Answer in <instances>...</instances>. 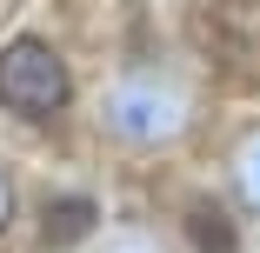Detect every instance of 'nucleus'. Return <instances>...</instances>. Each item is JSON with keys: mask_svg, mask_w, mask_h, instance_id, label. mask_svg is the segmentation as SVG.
I'll use <instances>...</instances> for the list:
<instances>
[{"mask_svg": "<svg viewBox=\"0 0 260 253\" xmlns=\"http://www.w3.org/2000/svg\"><path fill=\"white\" fill-rule=\"evenodd\" d=\"M7 220H14V180L0 173V233H7Z\"/></svg>", "mask_w": 260, "mask_h": 253, "instance_id": "6", "label": "nucleus"}, {"mask_svg": "<svg viewBox=\"0 0 260 253\" xmlns=\"http://www.w3.org/2000/svg\"><path fill=\"white\" fill-rule=\"evenodd\" d=\"M227 167H234V193H240V207L260 213V127H240V133H234Z\"/></svg>", "mask_w": 260, "mask_h": 253, "instance_id": "3", "label": "nucleus"}, {"mask_svg": "<svg viewBox=\"0 0 260 253\" xmlns=\"http://www.w3.org/2000/svg\"><path fill=\"white\" fill-rule=\"evenodd\" d=\"M100 253H167V240H160V233H147V227H120Z\"/></svg>", "mask_w": 260, "mask_h": 253, "instance_id": "5", "label": "nucleus"}, {"mask_svg": "<svg viewBox=\"0 0 260 253\" xmlns=\"http://www.w3.org/2000/svg\"><path fill=\"white\" fill-rule=\"evenodd\" d=\"M193 127V93L167 67H120L100 93V133L127 154H160Z\"/></svg>", "mask_w": 260, "mask_h": 253, "instance_id": "1", "label": "nucleus"}, {"mask_svg": "<svg viewBox=\"0 0 260 253\" xmlns=\"http://www.w3.org/2000/svg\"><path fill=\"white\" fill-rule=\"evenodd\" d=\"M87 227H93V200L80 193V200H67V207L54 213V227H47V246H67V240H80Z\"/></svg>", "mask_w": 260, "mask_h": 253, "instance_id": "4", "label": "nucleus"}, {"mask_svg": "<svg viewBox=\"0 0 260 253\" xmlns=\"http://www.w3.org/2000/svg\"><path fill=\"white\" fill-rule=\"evenodd\" d=\"M67 100H74L67 60H60L47 40L20 33V40L0 47V107H7V114H20V120H54V114H67Z\"/></svg>", "mask_w": 260, "mask_h": 253, "instance_id": "2", "label": "nucleus"}]
</instances>
